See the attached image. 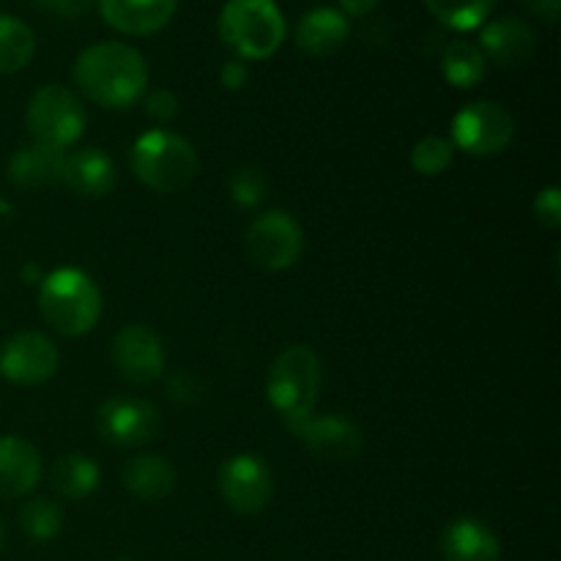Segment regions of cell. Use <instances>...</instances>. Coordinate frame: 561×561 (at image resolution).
Here are the masks:
<instances>
[{
    "mask_svg": "<svg viewBox=\"0 0 561 561\" xmlns=\"http://www.w3.org/2000/svg\"><path fill=\"white\" fill-rule=\"evenodd\" d=\"M60 354L42 332H16L0 348V376L16 387H38L58 373Z\"/></svg>",
    "mask_w": 561,
    "mask_h": 561,
    "instance_id": "7c38bea8",
    "label": "cell"
},
{
    "mask_svg": "<svg viewBox=\"0 0 561 561\" xmlns=\"http://www.w3.org/2000/svg\"><path fill=\"white\" fill-rule=\"evenodd\" d=\"M480 49L499 66H520L535 55L537 36L518 16H502L482 25Z\"/></svg>",
    "mask_w": 561,
    "mask_h": 561,
    "instance_id": "ac0fdd59",
    "label": "cell"
},
{
    "mask_svg": "<svg viewBox=\"0 0 561 561\" xmlns=\"http://www.w3.org/2000/svg\"><path fill=\"white\" fill-rule=\"evenodd\" d=\"M219 493L222 502L239 515H257L274 496V477L266 460L252 453L233 455L219 466Z\"/></svg>",
    "mask_w": 561,
    "mask_h": 561,
    "instance_id": "30bf717a",
    "label": "cell"
},
{
    "mask_svg": "<svg viewBox=\"0 0 561 561\" xmlns=\"http://www.w3.org/2000/svg\"><path fill=\"white\" fill-rule=\"evenodd\" d=\"M321 381V359L316 351L310 345H288L268 367V403L283 416L285 425H294L316 414Z\"/></svg>",
    "mask_w": 561,
    "mask_h": 561,
    "instance_id": "3957f363",
    "label": "cell"
},
{
    "mask_svg": "<svg viewBox=\"0 0 561 561\" xmlns=\"http://www.w3.org/2000/svg\"><path fill=\"white\" fill-rule=\"evenodd\" d=\"M64 162L66 151L31 140L11 153L5 164V179L16 190H42V186L58 184L64 175Z\"/></svg>",
    "mask_w": 561,
    "mask_h": 561,
    "instance_id": "2e32d148",
    "label": "cell"
},
{
    "mask_svg": "<svg viewBox=\"0 0 561 561\" xmlns=\"http://www.w3.org/2000/svg\"><path fill=\"white\" fill-rule=\"evenodd\" d=\"M247 255L266 272H285L305 250V230L288 211H266L255 217L244 236Z\"/></svg>",
    "mask_w": 561,
    "mask_h": 561,
    "instance_id": "9c48e42d",
    "label": "cell"
},
{
    "mask_svg": "<svg viewBox=\"0 0 561 561\" xmlns=\"http://www.w3.org/2000/svg\"><path fill=\"white\" fill-rule=\"evenodd\" d=\"M526 9L531 11L535 16H540L542 22H559L561 14V0H524Z\"/></svg>",
    "mask_w": 561,
    "mask_h": 561,
    "instance_id": "836d02e7",
    "label": "cell"
},
{
    "mask_svg": "<svg viewBox=\"0 0 561 561\" xmlns=\"http://www.w3.org/2000/svg\"><path fill=\"white\" fill-rule=\"evenodd\" d=\"M513 113L504 104L480 99V102H471L458 110V115L453 118L449 142L455 146V151H463L469 157H496L513 142Z\"/></svg>",
    "mask_w": 561,
    "mask_h": 561,
    "instance_id": "52a82bcc",
    "label": "cell"
},
{
    "mask_svg": "<svg viewBox=\"0 0 561 561\" xmlns=\"http://www.w3.org/2000/svg\"><path fill=\"white\" fill-rule=\"evenodd\" d=\"M442 71H444V80L455 88H474L485 80V71H488V58L482 55V49L477 44L463 42H449L444 47L442 55Z\"/></svg>",
    "mask_w": 561,
    "mask_h": 561,
    "instance_id": "603a6c76",
    "label": "cell"
},
{
    "mask_svg": "<svg viewBox=\"0 0 561 561\" xmlns=\"http://www.w3.org/2000/svg\"><path fill=\"white\" fill-rule=\"evenodd\" d=\"M168 389L170 398L181 405H192L203 398V383L195 376H190V373H175V376H170Z\"/></svg>",
    "mask_w": 561,
    "mask_h": 561,
    "instance_id": "4dcf8cb0",
    "label": "cell"
},
{
    "mask_svg": "<svg viewBox=\"0 0 561 561\" xmlns=\"http://www.w3.org/2000/svg\"><path fill=\"white\" fill-rule=\"evenodd\" d=\"M38 312L64 337H82L102 318V290L82 268H58L38 285Z\"/></svg>",
    "mask_w": 561,
    "mask_h": 561,
    "instance_id": "7a4b0ae2",
    "label": "cell"
},
{
    "mask_svg": "<svg viewBox=\"0 0 561 561\" xmlns=\"http://www.w3.org/2000/svg\"><path fill=\"white\" fill-rule=\"evenodd\" d=\"M42 453L22 436H0V499H22L42 482Z\"/></svg>",
    "mask_w": 561,
    "mask_h": 561,
    "instance_id": "5bb4252c",
    "label": "cell"
},
{
    "mask_svg": "<svg viewBox=\"0 0 561 561\" xmlns=\"http://www.w3.org/2000/svg\"><path fill=\"white\" fill-rule=\"evenodd\" d=\"M71 80L88 102L104 110H124L146 93L148 64L129 44L99 42L77 55Z\"/></svg>",
    "mask_w": 561,
    "mask_h": 561,
    "instance_id": "6da1fadb",
    "label": "cell"
},
{
    "mask_svg": "<svg viewBox=\"0 0 561 561\" xmlns=\"http://www.w3.org/2000/svg\"><path fill=\"white\" fill-rule=\"evenodd\" d=\"M535 217H537V222L546 225V228H551V230L561 228V192H559V186H546L542 192H537Z\"/></svg>",
    "mask_w": 561,
    "mask_h": 561,
    "instance_id": "f1b7e54d",
    "label": "cell"
},
{
    "mask_svg": "<svg viewBox=\"0 0 561 561\" xmlns=\"http://www.w3.org/2000/svg\"><path fill=\"white\" fill-rule=\"evenodd\" d=\"M348 36V16L337 9H329V5L307 11L296 27V44H299L301 53L312 55V58H329V55L340 53Z\"/></svg>",
    "mask_w": 561,
    "mask_h": 561,
    "instance_id": "ffe728a7",
    "label": "cell"
},
{
    "mask_svg": "<svg viewBox=\"0 0 561 561\" xmlns=\"http://www.w3.org/2000/svg\"><path fill=\"white\" fill-rule=\"evenodd\" d=\"M129 162L135 179L162 195L186 190L201 168L192 142L170 129H151L137 137Z\"/></svg>",
    "mask_w": 561,
    "mask_h": 561,
    "instance_id": "277c9868",
    "label": "cell"
},
{
    "mask_svg": "<svg viewBox=\"0 0 561 561\" xmlns=\"http://www.w3.org/2000/svg\"><path fill=\"white\" fill-rule=\"evenodd\" d=\"M455 146L447 140V137H422L420 142L411 151V168L420 175H442L444 170L453 164Z\"/></svg>",
    "mask_w": 561,
    "mask_h": 561,
    "instance_id": "4316f807",
    "label": "cell"
},
{
    "mask_svg": "<svg viewBox=\"0 0 561 561\" xmlns=\"http://www.w3.org/2000/svg\"><path fill=\"white\" fill-rule=\"evenodd\" d=\"M444 561H499L502 542L496 531L480 518H455L449 520L442 535Z\"/></svg>",
    "mask_w": 561,
    "mask_h": 561,
    "instance_id": "d6986e66",
    "label": "cell"
},
{
    "mask_svg": "<svg viewBox=\"0 0 561 561\" xmlns=\"http://www.w3.org/2000/svg\"><path fill=\"white\" fill-rule=\"evenodd\" d=\"M179 0H99L104 22L124 36H151L173 20Z\"/></svg>",
    "mask_w": 561,
    "mask_h": 561,
    "instance_id": "9a60e30c",
    "label": "cell"
},
{
    "mask_svg": "<svg viewBox=\"0 0 561 561\" xmlns=\"http://www.w3.org/2000/svg\"><path fill=\"white\" fill-rule=\"evenodd\" d=\"M102 480V469L91 455L69 453L60 460H55L53 471H49V485L66 502H80L88 499L99 488Z\"/></svg>",
    "mask_w": 561,
    "mask_h": 561,
    "instance_id": "7402d4cb",
    "label": "cell"
},
{
    "mask_svg": "<svg viewBox=\"0 0 561 561\" xmlns=\"http://www.w3.org/2000/svg\"><path fill=\"white\" fill-rule=\"evenodd\" d=\"M219 80H222V85L228 91H241L247 85V80H250V69H247L244 60H228L222 66V71H219Z\"/></svg>",
    "mask_w": 561,
    "mask_h": 561,
    "instance_id": "1f68e13d",
    "label": "cell"
},
{
    "mask_svg": "<svg viewBox=\"0 0 561 561\" xmlns=\"http://www.w3.org/2000/svg\"><path fill=\"white\" fill-rule=\"evenodd\" d=\"M266 190H268V184H266V179H263V173L257 168H250V164L233 170L228 179L230 201L241 208L261 206L263 197H266Z\"/></svg>",
    "mask_w": 561,
    "mask_h": 561,
    "instance_id": "83f0119b",
    "label": "cell"
},
{
    "mask_svg": "<svg viewBox=\"0 0 561 561\" xmlns=\"http://www.w3.org/2000/svg\"><path fill=\"white\" fill-rule=\"evenodd\" d=\"M378 5V0H340L345 16H367Z\"/></svg>",
    "mask_w": 561,
    "mask_h": 561,
    "instance_id": "e575fe53",
    "label": "cell"
},
{
    "mask_svg": "<svg viewBox=\"0 0 561 561\" xmlns=\"http://www.w3.org/2000/svg\"><path fill=\"white\" fill-rule=\"evenodd\" d=\"M285 16L274 0H228L219 11V38L239 60H266L283 47Z\"/></svg>",
    "mask_w": 561,
    "mask_h": 561,
    "instance_id": "5b68a950",
    "label": "cell"
},
{
    "mask_svg": "<svg viewBox=\"0 0 561 561\" xmlns=\"http://www.w3.org/2000/svg\"><path fill=\"white\" fill-rule=\"evenodd\" d=\"M422 3L442 25L453 31L482 27L496 9V0H422Z\"/></svg>",
    "mask_w": 561,
    "mask_h": 561,
    "instance_id": "d4e9b609",
    "label": "cell"
},
{
    "mask_svg": "<svg viewBox=\"0 0 561 561\" xmlns=\"http://www.w3.org/2000/svg\"><path fill=\"white\" fill-rule=\"evenodd\" d=\"M20 529L31 537L33 542H49L64 529V510L53 499H27L20 507Z\"/></svg>",
    "mask_w": 561,
    "mask_h": 561,
    "instance_id": "484cf974",
    "label": "cell"
},
{
    "mask_svg": "<svg viewBox=\"0 0 561 561\" xmlns=\"http://www.w3.org/2000/svg\"><path fill=\"white\" fill-rule=\"evenodd\" d=\"M115 561H135V559H129V557H121V559H115Z\"/></svg>",
    "mask_w": 561,
    "mask_h": 561,
    "instance_id": "8d00e7d4",
    "label": "cell"
},
{
    "mask_svg": "<svg viewBox=\"0 0 561 561\" xmlns=\"http://www.w3.org/2000/svg\"><path fill=\"white\" fill-rule=\"evenodd\" d=\"M44 11L58 16H80L91 9L93 0H36Z\"/></svg>",
    "mask_w": 561,
    "mask_h": 561,
    "instance_id": "d6a6232c",
    "label": "cell"
},
{
    "mask_svg": "<svg viewBox=\"0 0 561 561\" xmlns=\"http://www.w3.org/2000/svg\"><path fill=\"white\" fill-rule=\"evenodd\" d=\"M288 431L312 455L332 460V463H348L365 447V436H362L359 425L345 420V416H307V420L288 425Z\"/></svg>",
    "mask_w": 561,
    "mask_h": 561,
    "instance_id": "4fadbf2b",
    "label": "cell"
},
{
    "mask_svg": "<svg viewBox=\"0 0 561 561\" xmlns=\"http://www.w3.org/2000/svg\"><path fill=\"white\" fill-rule=\"evenodd\" d=\"M96 431L110 447L137 449L157 442L162 431V414L148 400L135 398V394H115L99 405Z\"/></svg>",
    "mask_w": 561,
    "mask_h": 561,
    "instance_id": "ba28073f",
    "label": "cell"
},
{
    "mask_svg": "<svg viewBox=\"0 0 561 561\" xmlns=\"http://www.w3.org/2000/svg\"><path fill=\"white\" fill-rule=\"evenodd\" d=\"M121 482L140 502H162L175 491V466L157 453L135 455L121 469Z\"/></svg>",
    "mask_w": 561,
    "mask_h": 561,
    "instance_id": "44dd1931",
    "label": "cell"
},
{
    "mask_svg": "<svg viewBox=\"0 0 561 561\" xmlns=\"http://www.w3.org/2000/svg\"><path fill=\"white\" fill-rule=\"evenodd\" d=\"M3 542H5V526L3 520H0V551H3Z\"/></svg>",
    "mask_w": 561,
    "mask_h": 561,
    "instance_id": "d590c367",
    "label": "cell"
},
{
    "mask_svg": "<svg viewBox=\"0 0 561 561\" xmlns=\"http://www.w3.org/2000/svg\"><path fill=\"white\" fill-rule=\"evenodd\" d=\"M36 55V36L22 20L0 14V75H16Z\"/></svg>",
    "mask_w": 561,
    "mask_h": 561,
    "instance_id": "cb8c5ba5",
    "label": "cell"
},
{
    "mask_svg": "<svg viewBox=\"0 0 561 561\" xmlns=\"http://www.w3.org/2000/svg\"><path fill=\"white\" fill-rule=\"evenodd\" d=\"M115 181H118L115 162L99 148H80L75 153H66L60 184L75 195L104 197L115 190Z\"/></svg>",
    "mask_w": 561,
    "mask_h": 561,
    "instance_id": "e0dca14e",
    "label": "cell"
},
{
    "mask_svg": "<svg viewBox=\"0 0 561 561\" xmlns=\"http://www.w3.org/2000/svg\"><path fill=\"white\" fill-rule=\"evenodd\" d=\"M110 362L129 383H153L164 373L162 337L146 323H129L110 340Z\"/></svg>",
    "mask_w": 561,
    "mask_h": 561,
    "instance_id": "8fae6325",
    "label": "cell"
},
{
    "mask_svg": "<svg viewBox=\"0 0 561 561\" xmlns=\"http://www.w3.org/2000/svg\"><path fill=\"white\" fill-rule=\"evenodd\" d=\"M146 113L153 121H159V124H168V121H173L179 115V96L173 91H168V88H157V91H151L146 96Z\"/></svg>",
    "mask_w": 561,
    "mask_h": 561,
    "instance_id": "f546056e",
    "label": "cell"
},
{
    "mask_svg": "<svg viewBox=\"0 0 561 561\" xmlns=\"http://www.w3.org/2000/svg\"><path fill=\"white\" fill-rule=\"evenodd\" d=\"M88 124L80 96L66 85H44L31 96L25 110V126L33 142L66 151L82 137Z\"/></svg>",
    "mask_w": 561,
    "mask_h": 561,
    "instance_id": "8992f818",
    "label": "cell"
}]
</instances>
